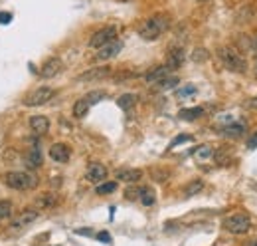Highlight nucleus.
I'll list each match as a JSON object with an SVG mask.
<instances>
[{
  "label": "nucleus",
  "mask_w": 257,
  "mask_h": 246,
  "mask_svg": "<svg viewBox=\"0 0 257 246\" xmlns=\"http://www.w3.org/2000/svg\"><path fill=\"white\" fill-rule=\"evenodd\" d=\"M198 2H206V0H198Z\"/></svg>",
  "instance_id": "obj_42"
},
{
  "label": "nucleus",
  "mask_w": 257,
  "mask_h": 246,
  "mask_svg": "<svg viewBox=\"0 0 257 246\" xmlns=\"http://www.w3.org/2000/svg\"><path fill=\"white\" fill-rule=\"evenodd\" d=\"M256 50H257V38H256Z\"/></svg>",
  "instance_id": "obj_41"
},
{
  "label": "nucleus",
  "mask_w": 257,
  "mask_h": 246,
  "mask_svg": "<svg viewBox=\"0 0 257 246\" xmlns=\"http://www.w3.org/2000/svg\"><path fill=\"white\" fill-rule=\"evenodd\" d=\"M103 97H105V93H103V91H91V93H87V95H85V99L89 101V105H95V103H99Z\"/></svg>",
  "instance_id": "obj_31"
},
{
  "label": "nucleus",
  "mask_w": 257,
  "mask_h": 246,
  "mask_svg": "<svg viewBox=\"0 0 257 246\" xmlns=\"http://www.w3.org/2000/svg\"><path fill=\"white\" fill-rule=\"evenodd\" d=\"M2 183L14 191H32L38 187V175L32 171H8L2 175Z\"/></svg>",
  "instance_id": "obj_1"
},
{
  "label": "nucleus",
  "mask_w": 257,
  "mask_h": 246,
  "mask_svg": "<svg viewBox=\"0 0 257 246\" xmlns=\"http://www.w3.org/2000/svg\"><path fill=\"white\" fill-rule=\"evenodd\" d=\"M69 147L65 143H54L50 147V159H54L56 163H67L69 161Z\"/></svg>",
  "instance_id": "obj_14"
},
{
  "label": "nucleus",
  "mask_w": 257,
  "mask_h": 246,
  "mask_svg": "<svg viewBox=\"0 0 257 246\" xmlns=\"http://www.w3.org/2000/svg\"><path fill=\"white\" fill-rule=\"evenodd\" d=\"M204 113H206L204 107H190V109H182L178 113V117L184 119V121H194V119H200Z\"/></svg>",
  "instance_id": "obj_21"
},
{
  "label": "nucleus",
  "mask_w": 257,
  "mask_h": 246,
  "mask_svg": "<svg viewBox=\"0 0 257 246\" xmlns=\"http://www.w3.org/2000/svg\"><path fill=\"white\" fill-rule=\"evenodd\" d=\"M77 235H91V231L89 229H79V231H75Z\"/></svg>",
  "instance_id": "obj_37"
},
{
  "label": "nucleus",
  "mask_w": 257,
  "mask_h": 246,
  "mask_svg": "<svg viewBox=\"0 0 257 246\" xmlns=\"http://www.w3.org/2000/svg\"><path fill=\"white\" fill-rule=\"evenodd\" d=\"M256 78H257V60H256Z\"/></svg>",
  "instance_id": "obj_39"
},
{
  "label": "nucleus",
  "mask_w": 257,
  "mask_h": 246,
  "mask_svg": "<svg viewBox=\"0 0 257 246\" xmlns=\"http://www.w3.org/2000/svg\"><path fill=\"white\" fill-rule=\"evenodd\" d=\"M206 58H208V52H206L204 48H196L194 54H192V60H194V62H204Z\"/></svg>",
  "instance_id": "obj_32"
},
{
  "label": "nucleus",
  "mask_w": 257,
  "mask_h": 246,
  "mask_svg": "<svg viewBox=\"0 0 257 246\" xmlns=\"http://www.w3.org/2000/svg\"><path fill=\"white\" fill-rule=\"evenodd\" d=\"M200 191H204V181H192V183H188L186 187H184V197H194V195H198Z\"/></svg>",
  "instance_id": "obj_24"
},
{
  "label": "nucleus",
  "mask_w": 257,
  "mask_h": 246,
  "mask_svg": "<svg viewBox=\"0 0 257 246\" xmlns=\"http://www.w3.org/2000/svg\"><path fill=\"white\" fill-rule=\"evenodd\" d=\"M42 163H44V159H42L40 145L38 143H32V149L24 155V165L28 169H38V167H42Z\"/></svg>",
  "instance_id": "obj_13"
},
{
  "label": "nucleus",
  "mask_w": 257,
  "mask_h": 246,
  "mask_svg": "<svg viewBox=\"0 0 257 246\" xmlns=\"http://www.w3.org/2000/svg\"><path fill=\"white\" fill-rule=\"evenodd\" d=\"M248 149H257V131L250 137V141H248Z\"/></svg>",
  "instance_id": "obj_36"
},
{
  "label": "nucleus",
  "mask_w": 257,
  "mask_h": 246,
  "mask_svg": "<svg viewBox=\"0 0 257 246\" xmlns=\"http://www.w3.org/2000/svg\"><path fill=\"white\" fill-rule=\"evenodd\" d=\"M56 205H58V195H56V193H52V191H48V193L40 195V197L34 201L36 211H48V209H54Z\"/></svg>",
  "instance_id": "obj_16"
},
{
  "label": "nucleus",
  "mask_w": 257,
  "mask_h": 246,
  "mask_svg": "<svg viewBox=\"0 0 257 246\" xmlns=\"http://www.w3.org/2000/svg\"><path fill=\"white\" fill-rule=\"evenodd\" d=\"M222 135H226V137H230V139H238V137H242L244 133H246V123L244 121H230V123H226V125H222Z\"/></svg>",
  "instance_id": "obj_15"
},
{
  "label": "nucleus",
  "mask_w": 257,
  "mask_h": 246,
  "mask_svg": "<svg viewBox=\"0 0 257 246\" xmlns=\"http://www.w3.org/2000/svg\"><path fill=\"white\" fill-rule=\"evenodd\" d=\"M184 50L182 48H172L170 52H168V56H166V66L174 72V70H178L182 64H184Z\"/></svg>",
  "instance_id": "obj_17"
},
{
  "label": "nucleus",
  "mask_w": 257,
  "mask_h": 246,
  "mask_svg": "<svg viewBox=\"0 0 257 246\" xmlns=\"http://www.w3.org/2000/svg\"><path fill=\"white\" fill-rule=\"evenodd\" d=\"M136 101H138V97H136L134 93H123V95H119L117 105H119L123 111H130V109L136 105Z\"/></svg>",
  "instance_id": "obj_20"
},
{
  "label": "nucleus",
  "mask_w": 257,
  "mask_h": 246,
  "mask_svg": "<svg viewBox=\"0 0 257 246\" xmlns=\"http://www.w3.org/2000/svg\"><path fill=\"white\" fill-rule=\"evenodd\" d=\"M250 246H257V241H256V243H252V245H250Z\"/></svg>",
  "instance_id": "obj_40"
},
{
  "label": "nucleus",
  "mask_w": 257,
  "mask_h": 246,
  "mask_svg": "<svg viewBox=\"0 0 257 246\" xmlns=\"http://www.w3.org/2000/svg\"><path fill=\"white\" fill-rule=\"evenodd\" d=\"M12 217V203L10 201H0V221H6Z\"/></svg>",
  "instance_id": "obj_28"
},
{
  "label": "nucleus",
  "mask_w": 257,
  "mask_h": 246,
  "mask_svg": "<svg viewBox=\"0 0 257 246\" xmlns=\"http://www.w3.org/2000/svg\"><path fill=\"white\" fill-rule=\"evenodd\" d=\"M168 28H170V18H168V14H154V16H150L148 20L142 22L138 34H140L142 40H148V42H150V40H158Z\"/></svg>",
  "instance_id": "obj_2"
},
{
  "label": "nucleus",
  "mask_w": 257,
  "mask_h": 246,
  "mask_svg": "<svg viewBox=\"0 0 257 246\" xmlns=\"http://www.w3.org/2000/svg\"><path fill=\"white\" fill-rule=\"evenodd\" d=\"M194 93H196V87L194 85H184L182 89H178L176 95H178V99H186V97H192Z\"/></svg>",
  "instance_id": "obj_29"
},
{
  "label": "nucleus",
  "mask_w": 257,
  "mask_h": 246,
  "mask_svg": "<svg viewBox=\"0 0 257 246\" xmlns=\"http://www.w3.org/2000/svg\"><path fill=\"white\" fill-rule=\"evenodd\" d=\"M121 50H123V42L115 38L113 42H109V44H105V46H101V48L97 50L95 60H97V62H107V60H113L115 56H119V54H121Z\"/></svg>",
  "instance_id": "obj_8"
},
{
  "label": "nucleus",
  "mask_w": 257,
  "mask_h": 246,
  "mask_svg": "<svg viewBox=\"0 0 257 246\" xmlns=\"http://www.w3.org/2000/svg\"><path fill=\"white\" fill-rule=\"evenodd\" d=\"M218 58L224 64V68H228L230 72H238L244 74L248 70V62L244 58V54L236 48V46H222L218 50Z\"/></svg>",
  "instance_id": "obj_3"
},
{
  "label": "nucleus",
  "mask_w": 257,
  "mask_h": 246,
  "mask_svg": "<svg viewBox=\"0 0 257 246\" xmlns=\"http://www.w3.org/2000/svg\"><path fill=\"white\" fill-rule=\"evenodd\" d=\"M140 177H142L140 169H119L117 171V179L125 181V183H136V181H140Z\"/></svg>",
  "instance_id": "obj_19"
},
{
  "label": "nucleus",
  "mask_w": 257,
  "mask_h": 246,
  "mask_svg": "<svg viewBox=\"0 0 257 246\" xmlns=\"http://www.w3.org/2000/svg\"><path fill=\"white\" fill-rule=\"evenodd\" d=\"M115 191H117V183H115V181L101 183V185L95 189V193H97V195H101V197H103V195H111V193H115Z\"/></svg>",
  "instance_id": "obj_26"
},
{
  "label": "nucleus",
  "mask_w": 257,
  "mask_h": 246,
  "mask_svg": "<svg viewBox=\"0 0 257 246\" xmlns=\"http://www.w3.org/2000/svg\"><path fill=\"white\" fill-rule=\"evenodd\" d=\"M140 191H142V187H128L125 191V197L128 201H138L140 199Z\"/></svg>",
  "instance_id": "obj_30"
},
{
  "label": "nucleus",
  "mask_w": 257,
  "mask_h": 246,
  "mask_svg": "<svg viewBox=\"0 0 257 246\" xmlns=\"http://www.w3.org/2000/svg\"><path fill=\"white\" fill-rule=\"evenodd\" d=\"M115 38H117V28H115V26H105V28L97 30V32L91 36L89 46H91V48H95V50H99L101 46H105V44L113 42Z\"/></svg>",
  "instance_id": "obj_7"
},
{
  "label": "nucleus",
  "mask_w": 257,
  "mask_h": 246,
  "mask_svg": "<svg viewBox=\"0 0 257 246\" xmlns=\"http://www.w3.org/2000/svg\"><path fill=\"white\" fill-rule=\"evenodd\" d=\"M97 241L99 243H105V245H111V235L105 233V231L103 233H97Z\"/></svg>",
  "instance_id": "obj_34"
},
{
  "label": "nucleus",
  "mask_w": 257,
  "mask_h": 246,
  "mask_svg": "<svg viewBox=\"0 0 257 246\" xmlns=\"http://www.w3.org/2000/svg\"><path fill=\"white\" fill-rule=\"evenodd\" d=\"M224 229L232 235H246L252 229V219L244 213L230 215L228 219H224Z\"/></svg>",
  "instance_id": "obj_4"
},
{
  "label": "nucleus",
  "mask_w": 257,
  "mask_h": 246,
  "mask_svg": "<svg viewBox=\"0 0 257 246\" xmlns=\"http://www.w3.org/2000/svg\"><path fill=\"white\" fill-rule=\"evenodd\" d=\"M194 155H196V159L206 161V159H212V157H214V149H212V147H208V145H204V147H198Z\"/></svg>",
  "instance_id": "obj_27"
},
{
  "label": "nucleus",
  "mask_w": 257,
  "mask_h": 246,
  "mask_svg": "<svg viewBox=\"0 0 257 246\" xmlns=\"http://www.w3.org/2000/svg\"><path fill=\"white\" fill-rule=\"evenodd\" d=\"M30 129L34 135L44 137L50 131V119L46 115H34V117H30Z\"/></svg>",
  "instance_id": "obj_12"
},
{
  "label": "nucleus",
  "mask_w": 257,
  "mask_h": 246,
  "mask_svg": "<svg viewBox=\"0 0 257 246\" xmlns=\"http://www.w3.org/2000/svg\"><path fill=\"white\" fill-rule=\"evenodd\" d=\"M89 109H91L89 101H87L85 97H81V99H77V101L73 103V117L81 119V117H85V115H87V111H89Z\"/></svg>",
  "instance_id": "obj_22"
},
{
  "label": "nucleus",
  "mask_w": 257,
  "mask_h": 246,
  "mask_svg": "<svg viewBox=\"0 0 257 246\" xmlns=\"http://www.w3.org/2000/svg\"><path fill=\"white\" fill-rule=\"evenodd\" d=\"M144 207H152L154 205V201H156V195H154V191L152 189H148V187H142V191H140V199H138Z\"/></svg>",
  "instance_id": "obj_25"
},
{
  "label": "nucleus",
  "mask_w": 257,
  "mask_h": 246,
  "mask_svg": "<svg viewBox=\"0 0 257 246\" xmlns=\"http://www.w3.org/2000/svg\"><path fill=\"white\" fill-rule=\"evenodd\" d=\"M54 95H56V91H54L52 87L42 85V87H38V89L30 91V93L24 97V105H26V107H40V105L48 103Z\"/></svg>",
  "instance_id": "obj_6"
},
{
  "label": "nucleus",
  "mask_w": 257,
  "mask_h": 246,
  "mask_svg": "<svg viewBox=\"0 0 257 246\" xmlns=\"http://www.w3.org/2000/svg\"><path fill=\"white\" fill-rule=\"evenodd\" d=\"M192 139H194V137H192V135H186V133H184V135H178L176 139H172L170 149H172V147H176V145H180V143H184V141H192Z\"/></svg>",
  "instance_id": "obj_33"
},
{
  "label": "nucleus",
  "mask_w": 257,
  "mask_h": 246,
  "mask_svg": "<svg viewBox=\"0 0 257 246\" xmlns=\"http://www.w3.org/2000/svg\"><path fill=\"white\" fill-rule=\"evenodd\" d=\"M178 83H180V80H178L176 76H172V74H170V76L162 78V80H160L158 83H154V85H156V89H162V91H164V89H172V87H176Z\"/></svg>",
  "instance_id": "obj_23"
},
{
  "label": "nucleus",
  "mask_w": 257,
  "mask_h": 246,
  "mask_svg": "<svg viewBox=\"0 0 257 246\" xmlns=\"http://www.w3.org/2000/svg\"><path fill=\"white\" fill-rule=\"evenodd\" d=\"M12 22V14L10 12H0V24H10Z\"/></svg>",
  "instance_id": "obj_35"
},
{
  "label": "nucleus",
  "mask_w": 257,
  "mask_h": 246,
  "mask_svg": "<svg viewBox=\"0 0 257 246\" xmlns=\"http://www.w3.org/2000/svg\"><path fill=\"white\" fill-rule=\"evenodd\" d=\"M107 177V167L101 163H89L85 169V179L89 183H101Z\"/></svg>",
  "instance_id": "obj_10"
},
{
  "label": "nucleus",
  "mask_w": 257,
  "mask_h": 246,
  "mask_svg": "<svg viewBox=\"0 0 257 246\" xmlns=\"http://www.w3.org/2000/svg\"><path fill=\"white\" fill-rule=\"evenodd\" d=\"M60 72H62V60L52 58V60H48V62L42 66L40 76H42V78H56Z\"/></svg>",
  "instance_id": "obj_18"
},
{
  "label": "nucleus",
  "mask_w": 257,
  "mask_h": 246,
  "mask_svg": "<svg viewBox=\"0 0 257 246\" xmlns=\"http://www.w3.org/2000/svg\"><path fill=\"white\" fill-rule=\"evenodd\" d=\"M38 219V211L36 209H28V211H22L20 215H16L10 223H8V233L10 235H18V233H22L24 229H28L34 221Z\"/></svg>",
  "instance_id": "obj_5"
},
{
  "label": "nucleus",
  "mask_w": 257,
  "mask_h": 246,
  "mask_svg": "<svg viewBox=\"0 0 257 246\" xmlns=\"http://www.w3.org/2000/svg\"><path fill=\"white\" fill-rule=\"evenodd\" d=\"M170 74H172V70H170L166 64H162V66H156V68L148 70V72L144 74V82L150 83V85H154V83H158L162 78H166V76H170Z\"/></svg>",
  "instance_id": "obj_11"
},
{
  "label": "nucleus",
  "mask_w": 257,
  "mask_h": 246,
  "mask_svg": "<svg viewBox=\"0 0 257 246\" xmlns=\"http://www.w3.org/2000/svg\"><path fill=\"white\" fill-rule=\"evenodd\" d=\"M111 76V68L109 66H99V68H91L83 74L77 76V82H99V80H107Z\"/></svg>",
  "instance_id": "obj_9"
},
{
  "label": "nucleus",
  "mask_w": 257,
  "mask_h": 246,
  "mask_svg": "<svg viewBox=\"0 0 257 246\" xmlns=\"http://www.w3.org/2000/svg\"><path fill=\"white\" fill-rule=\"evenodd\" d=\"M252 107H256V109H257V95L254 97V99H252Z\"/></svg>",
  "instance_id": "obj_38"
}]
</instances>
